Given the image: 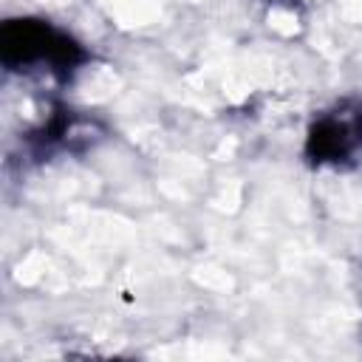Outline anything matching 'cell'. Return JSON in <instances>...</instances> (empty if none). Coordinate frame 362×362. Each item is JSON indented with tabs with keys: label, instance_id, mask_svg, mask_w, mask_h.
<instances>
[{
	"label": "cell",
	"instance_id": "cell-1",
	"mask_svg": "<svg viewBox=\"0 0 362 362\" xmlns=\"http://www.w3.org/2000/svg\"><path fill=\"white\" fill-rule=\"evenodd\" d=\"M57 31L40 20H11L0 34V54L6 65H23L34 59H48L57 42Z\"/></svg>",
	"mask_w": 362,
	"mask_h": 362
},
{
	"label": "cell",
	"instance_id": "cell-2",
	"mask_svg": "<svg viewBox=\"0 0 362 362\" xmlns=\"http://www.w3.org/2000/svg\"><path fill=\"white\" fill-rule=\"evenodd\" d=\"M308 156L317 161H328V158H342L348 153V133L342 124L337 122H320L317 127H311L308 144H305Z\"/></svg>",
	"mask_w": 362,
	"mask_h": 362
}]
</instances>
